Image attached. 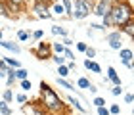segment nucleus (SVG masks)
Masks as SVG:
<instances>
[{
  "mask_svg": "<svg viewBox=\"0 0 134 115\" xmlns=\"http://www.w3.org/2000/svg\"><path fill=\"white\" fill-rule=\"evenodd\" d=\"M40 104L42 109L50 111V113H62L63 111V104L62 98L54 92V88H50V84H46L44 81L40 83Z\"/></svg>",
  "mask_w": 134,
  "mask_h": 115,
  "instance_id": "2",
  "label": "nucleus"
},
{
  "mask_svg": "<svg viewBox=\"0 0 134 115\" xmlns=\"http://www.w3.org/2000/svg\"><path fill=\"white\" fill-rule=\"evenodd\" d=\"M107 81H111L113 84H121V77L117 75V71H115V67H111V65L107 67Z\"/></svg>",
  "mask_w": 134,
  "mask_h": 115,
  "instance_id": "11",
  "label": "nucleus"
},
{
  "mask_svg": "<svg viewBox=\"0 0 134 115\" xmlns=\"http://www.w3.org/2000/svg\"><path fill=\"white\" fill-rule=\"evenodd\" d=\"M105 42H107V46L111 48V50H121V48H123V33L121 31H111L105 37Z\"/></svg>",
  "mask_w": 134,
  "mask_h": 115,
  "instance_id": "4",
  "label": "nucleus"
},
{
  "mask_svg": "<svg viewBox=\"0 0 134 115\" xmlns=\"http://www.w3.org/2000/svg\"><path fill=\"white\" fill-rule=\"evenodd\" d=\"M86 46H88L86 42H77V50L79 52H84V50H86Z\"/></svg>",
  "mask_w": 134,
  "mask_h": 115,
  "instance_id": "36",
  "label": "nucleus"
},
{
  "mask_svg": "<svg viewBox=\"0 0 134 115\" xmlns=\"http://www.w3.org/2000/svg\"><path fill=\"white\" fill-rule=\"evenodd\" d=\"M98 115H109V109L105 106H102V107H98Z\"/></svg>",
  "mask_w": 134,
  "mask_h": 115,
  "instance_id": "37",
  "label": "nucleus"
},
{
  "mask_svg": "<svg viewBox=\"0 0 134 115\" xmlns=\"http://www.w3.org/2000/svg\"><path fill=\"white\" fill-rule=\"evenodd\" d=\"M33 12H35V15L38 17V19H50V17H52V12H50V8H48V4L46 2H40V0H36V2H35Z\"/></svg>",
  "mask_w": 134,
  "mask_h": 115,
  "instance_id": "5",
  "label": "nucleus"
},
{
  "mask_svg": "<svg viewBox=\"0 0 134 115\" xmlns=\"http://www.w3.org/2000/svg\"><path fill=\"white\" fill-rule=\"evenodd\" d=\"M67 102H69V104H71L73 107H75V109H79L81 113H84V111H86V109H84V107H82L81 104H79V100H77V98H73V96H67Z\"/></svg>",
  "mask_w": 134,
  "mask_h": 115,
  "instance_id": "16",
  "label": "nucleus"
},
{
  "mask_svg": "<svg viewBox=\"0 0 134 115\" xmlns=\"http://www.w3.org/2000/svg\"><path fill=\"white\" fill-rule=\"evenodd\" d=\"M52 14H56V15H63L65 14V10H63V6L59 4V2H56L52 6Z\"/></svg>",
  "mask_w": 134,
  "mask_h": 115,
  "instance_id": "21",
  "label": "nucleus"
},
{
  "mask_svg": "<svg viewBox=\"0 0 134 115\" xmlns=\"http://www.w3.org/2000/svg\"><path fill=\"white\" fill-rule=\"evenodd\" d=\"M63 6V10H65V14L71 17V12H73V0H62V2H59Z\"/></svg>",
  "mask_w": 134,
  "mask_h": 115,
  "instance_id": "17",
  "label": "nucleus"
},
{
  "mask_svg": "<svg viewBox=\"0 0 134 115\" xmlns=\"http://www.w3.org/2000/svg\"><path fill=\"white\" fill-rule=\"evenodd\" d=\"M107 2H111V4H115V2H119V0H107Z\"/></svg>",
  "mask_w": 134,
  "mask_h": 115,
  "instance_id": "42",
  "label": "nucleus"
},
{
  "mask_svg": "<svg viewBox=\"0 0 134 115\" xmlns=\"http://www.w3.org/2000/svg\"><path fill=\"white\" fill-rule=\"evenodd\" d=\"M109 10H111V2H107V0H98V2L92 4V14L98 15V17L107 15Z\"/></svg>",
  "mask_w": 134,
  "mask_h": 115,
  "instance_id": "6",
  "label": "nucleus"
},
{
  "mask_svg": "<svg viewBox=\"0 0 134 115\" xmlns=\"http://www.w3.org/2000/svg\"><path fill=\"white\" fill-rule=\"evenodd\" d=\"M58 84L62 88H67V90H75V86H73V84L67 81V79H62V77H58Z\"/></svg>",
  "mask_w": 134,
  "mask_h": 115,
  "instance_id": "19",
  "label": "nucleus"
},
{
  "mask_svg": "<svg viewBox=\"0 0 134 115\" xmlns=\"http://www.w3.org/2000/svg\"><path fill=\"white\" fill-rule=\"evenodd\" d=\"M132 100H134V98H132V94H130V92H126V94H125V102H126V104H132Z\"/></svg>",
  "mask_w": 134,
  "mask_h": 115,
  "instance_id": "40",
  "label": "nucleus"
},
{
  "mask_svg": "<svg viewBox=\"0 0 134 115\" xmlns=\"http://www.w3.org/2000/svg\"><path fill=\"white\" fill-rule=\"evenodd\" d=\"M2 100H4V102H8V104H10V102L14 100V92H12L10 88H6L4 92H2Z\"/></svg>",
  "mask_w": 134,
  "mask_h": 115,
  "instance_id": "25",
  "label": "nucleus"
},
{
  "mask_svg": "<svg viewBox=\"0 0 134 115\" xmlns=\"http://www.w3.org/2000/svg\"><path fill=\"white\" fill-rule=\"evenodd\" d=\"M0 2H4V0H0Z\"/></svg>",
  "mask_w": 134,
  "mask_h": 115,
  "instance_id": "44",
  "label": "nucleus"
},
{
  "mask_svg": "<svg viewBox=\"0 0 134 115\" xmlns=\"http://www.w3.org/2000/svg\"><path fill=\"white\" fill-rule=\"evenodd\" d=\"M67 69H69V71H77V63L75 62H69V63H67Z\"/></svg>",
  "mask_w": 134,
  "mask_h": 115,
  "instance_id": "39",
  "label": "nucleus"
},
{
  "mask_svg": "<svg viewBox=\"0 0 134 115\" xmlns=\"http://www.w3.org/2000/svg\"><path fill=\"white\" fill-rule=\"evenodd\" d=\"M58 73H59V77H62V79H65V77L71 75V71L67 69V65L63 63V65H58Z\"/></svg>",
  "mask_w": 134,
  "mask_h": 115,
  "instance_id": "20",
  "label": "nucleus"
},
{
  "mask_svg": "<svg viewBox=\"0 0 134 115\" xmlns=\"http://www.w3.org/2000/svg\"><path fill=\"white\" fill-rule=\"evenodd\" d=\"M119 58H121V62L132 71V58H134V54H132L130 48H121L119 50Z\"/></svg>",
  "mask_w": 134,
  "mask_h": 115,
  "instance_id": "8",
  "label": "nucleus"
},
{
  "mask_svg": "<svg viewBox=\"0 0 134 115\" xmlns=\"http://www.w3.org/2000/svg\"><path fill=\"white\" fill-rule=\"evenodd\" d=\"M92 0H73V12L71 17L73 19H84L92 14Z\"/></svg>",
  "mask_w": 134,
  "mask_h": 115,
  "instance_id": "3",
  "label": "nucleus"
},
{
  "mask_svg": "<svg viewBox=\"0 0 134 115\" xmlns=\"http://www.w3.org/2000/svg\"><path fill=\"white\" fill-rule=\"evenodd\" d=\"M94 106H96V107L105 106V100H103V98H100V96H96V98H94Z\"/></svg>",
  "mask_w": 134,
  "mask_h": 115,
  "instance_id": "33",
  "label": "nucleus"
},
{
  "mask_svg": "<svg viewBox=\"0 0 134 115\" xmlns=\"http://www.w3.org/2000/svg\"><path fill=\"white\" fill-rule=\"evenodd\" d=\"M52 59H54V63H56V65H63L65 63L63 54H52Z\"/></svg>",
  "mask_w": 134,
  "mask_h": 115,
  "instance_id": "23",
  "label": "nucleus"
},
{
  "mask_svg": "<svg viewBox=\"0 0 134 115\" xmlns=\"http://www.w3.org/2000/svg\"><path fill=\"white\" fill-rule=\"evenodd\" d=\"M6 2H12V4H21L23 0H6Z\"/></svg>",
  "mask_w": 134,
  "mask_h": 115,
  "instance_id": "41",
  "label": "nucleus"
},
{
  "mask_svg": "<svg viewBox=\"0 0 134 115\" xmlns=\"http://www.w3.org/2000/svg\"><path fill=\"white\" fill-rule=\"evenodd\" d=\"M84 54H86V59H92L94 56H96V50L92 46H86V50H84Z\"/></svg>",
  "mask_w": 134,
  "mask_h": 115,
  "instance_id": "28",
  "label": "nucleus"
},
{
  "mask_svg": "<svg viewBox=\"0 0 134 115\" xmlns=\"http://www.w3.org/2000/svg\"><path fill=\"white\" fill-rule=\"evenodd\" d=\"M84 67H86L88 71H92V73H102L100 63H96L94 59H84Z\"/></svg>",
  "mask_w": 134,
  "mask_h": 115,
  "instance_id": "12",
  "label": "nucleus"
},
{
  "mask_svg": "<svg viewBox=\"0 0 134 115\" xmlns=\"http://www.w3.org/2000/svg\"><path fill=\"white\" fill-rule=\"evenodd\" d=\"M121 33H125L129 39H132V37H134V19L129 21V23H125V25L121 27Z\"/></svg>",
  "mask_w": 134,
  "mask_h": 115,
  "instance_id": "13",
  "label": "nucleus"
},
{
  "mask_svg": "<svg viewBox=\"0 0 134 115\" xmlns=\"http://www.w3.org/2000/svg\"><path fill=\"white\" fill-rule=\"evenodd\" d=\"M14 75H15L17 81H23V79H27V77H29V71H27V69H23V67H19V69H14Z\"/></svg>",
  "mask_w": 134,
  "mask_h": 115,
  "instance_id": "14",
  "label": "nucleus"
},
{
  "mask_svg": "<svg viewBox=\"0 0 134 115\" xmlns=\"http://www.w3.org/2000/svg\"><path fill=\"white\" fill-rule=\"evenodd\" d=\"M2 35H4V33H2V29H0V40H2Z\"/></svg>",
  "mask_w": 134,
  "mask_h": 115,
  "instance_id": "43",
  "label": "nucleus"
},
{
  "mask_svg": "<svg viewBox=\"0 0 134 115\" xmlns=\"http://www.w3.org/2000/svg\"><path fill=\"white\" fill-rule=\"evenodd\" d=\"M42 37H44V33H42L40 29H38V31H35V33H31V39L33 40H40Z\"/></svg>",
  "mask_w": 134,
  "mask_h": 115,
  "instance_id": "32",
  "label": "nucleus"
},
{
  "mask_svg": "<svg viewBox=\"0 0 134 115\" xmlns=\"http://www.w3.org/2000/svg\"><path fill=\"white\" fill-rule=\"evenodd\" d=\"M63 58L65 59H69V62H75V54H73L69 48H65V52H63Z\"/></svg>",
  "mask_w": 134,
  "mask_h": 115,
  "instance_id": "30",
  "label": "nucleus"
},
{
  "mask_svg": "<svg viewBox=\"0 0 134 115\" xmlns=\"http://www.w3.org/2000/svg\"><path fill=\"white\" fill-rule=\"evenodd\" d=\"M21 88L25 90V92H29V90L33 88V84H31V81H29V79H23V81H21Z\"/></svg>",
  "mask_w": 134,
  "mask_h": 115,
  "instance_id": "26",
  "label": "nucleus"
},
{
  "mask_svg": "<svg viewBox=\"0 0 134 115\" xmlns=\"http://www.w3.org/2000/svg\"><path fill=\"white\" fill-rule=\"evenodd\" d=\"M119 113H121V106L119 104H113L109 107V115H119Z\"/></svg>",
  "mask_w": 134,
  "mask_h": 115,
  "instance_id": "29",
  "label": "nucleus"
},
{
  "mask_svg": "<svg viewBox=\"0 0 134 115\" xmlns=\"http://www.w3.org/2000/svg\"><path fill=\"white\" fill-rule=\"evenodd\" d=\"M0 58H2L4 62H6V65H10L12 69H19L21 67V63L17 62V59H14V58H4V56H0Z\"/></svg>",
  "mask_w": 134,
  "mask_h": 115,
  "instance_id": "15",
  "label": "nucleus"
},
{
  "mask_svg": "<svg viewBox=\"0 0 134 115\" xmlns=\"http://www.w3.org/2000/svg\"><path fill=\"white\" fill-rule=\"evenodd\" d=\"M0 115H12V107L8 106V102H0Z\"/></svg>",
  "mask_w": 134,
  "mask_h": 115,
  "instance_id": "18",
  "label": "nucleus"
},
{
  "mask_svg": "<svg viewBox=\"0 0 134 115\" xmlns=\"http://www.w3.org/2000/svg\"><path fill=\"white\" fill-rule=\"evenodd\" d=\"M35 56L38 59L52 58V46L48 44V42H38V46H36V50H35Z\"/></svg>",
  "mask_w": 134,
  "mask_h": 115,
  "instance_id": "7",
  "label": "nucleus"
},
{
  "mask_svg": "<svg viewBox=\"0 0 134 115\" xmlns=\"http://www.w3.org/2000/svg\"><path fill=\"white\" fill-rule=\"evenodd\" d=\"M52 33H54V35H59L62 39L67 37V31H65L63 27H59V25H54V27H52Z\"/></svg>",
  "mask_w": 134,
  "mask_h": 115,
  "instance_id": "22",
  "label": "nucleus"
},
{
  "mask_svg": "<svg viewBox=\"0 0 134 115\" xmlns=\"http://www.w3.org/2000/svg\"><path fill=\"white\" fill-rule=\"evenodd\" d=\"M62 44H63V46L67 48V46H71V44H75V42H73V40H71L69 37H63V40H62Z\"/></svg>",
  "mask_w": 134,
  "mask_h": 115,
  "instance_id": "35",
  "label": "nucleus"
},
{
  "mask_svg": "<svg viewBox=\"0 0 134 115\" xmlns=\"http://www.w3.org/2000/svg\"><path fill=\"white\" fill-rule=\"evenodd\" d=\"M77 86H79V88H82V90H90L92 94H96V92H98L96 84H94V83H90L86 77H79V81H77Z\"/></svg>",
  "mask_w": 134,
  "mask_h": 115,
  "instance_id": "9",
  "label": "nucleus"
},
{
  "mask_svg": "<svg viewBox=\"0 0 134 115\" xmlns=\"http://www.w3.org/2000/svg\"><path fill=\"white\" fill-rule=\"evenodd\" d=\"M109 21H111V27H123L125 23H129L134 19V12L129 0H119V2L111 4V10H109Z\"/></svg>",
  "mask_w": 134,
  "mask_h": 115,
  "instance_id": "1",
  "label": "nucleus"
},
{
  "mask_svg": "<svg viewBox=\"0 0 134 115\" xmlns=\"http://www.w3.org/2000/svg\"><path fill=\"white\" fill-rule=\"evenodd\" d=\"M0 46L2 48H6V50H10V52H14V54H19L21 52V48H19V44L17 42H14V40H0Z\"/></svg>",
  "mask_w": 134,
  "mask_h": 115,
  "instance_id": "10",
  "label": "nucleus"
},
{
  "mask_svg": "<svg viewBox=\"0 0 134 115\" xmlns=\"http://www.w3.org/2000/svg\"><path fill=\"white\" fill-rule=\"evenodd\" d=\"M50 46H52V50L56 54H63L65 52V46L62 44V42H54V44H50Z\"/></svg>",
  "mask_w": 134,
  "mask_h": 115,
  "instance_id": "24",
  "label": "nucleus"
},
{
  "mask_svg": "<svg viewBox=\"0 0 134 115\" xmlns=\"http://www.w3.org/2000/svg\"><path fill=\"white\" fill-rule=\"evenodd\" d=\"M17 39H19V40H29V39H31V33H27V31H19V33H17Z\"/></svg>",
  "mask_w": 134,
  "mask_h": 115,
  "instance_id": "31",
  "label": "nucleus"
},
{
  "mask_svg": "<svg viewBox=\"0 0 134 115\" xmlns=\"http://www.w3.org/2000/svg\"><path fill=\"white\" fill-rule=\"evenodd\" d=\"M15 100L19 102V104H27V96H25V94H17Z\"/></svg>",
  "mask_w": 134,
  "mask_h": 115,
  "instance_id": "34",
  "label": "nucleus"
},
{
  "mask_svg": "<svg viewBox=\"0 0 134 115\" xmlns=\"http://www.w3.org/2000/svg\"><path fill=\"white\" fill-rule=\"evenodd\" d=\"M111 94L113 96H121L123 94V84H115V86L111 88Z\"/></svg>",
  "mask_w": 134,
  "mask_h": 115,
  "instance_id": "27",
  "label": "nucleus"
},
{
  "mask_svg": "<svg viewBox=\"0 0 134 115\" xmlns=\"http://www.w3.org/2000/svg\"><path fill=\"white\" fill-rule=\"evenodd\" d=\"M90 27H92V29H96V31H103V29H105L103 25H100V23H92Z\"/></svg>",
  "mask_w": 134,
  "mask_h": 115,
  "instance_id": "38",
  "label": "nucleus"
}]
</instances>
